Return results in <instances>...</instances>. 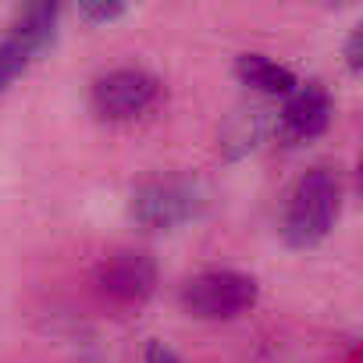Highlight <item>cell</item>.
I'll return each instance as SVG.
<instances>
[{
	"label": "cell",
	"mask_w": 363,
	"mask_h": 363,
	"mask_svg": "<svg viewBox=\"0 0 363 363\" xmlns=\"http://www.w3.org/2000/svg\"><path fill=\"white\" fill-rule=\"evenodd\" d=\"M342 174L331 164H317L299 174V182L289 193L285 218H281V235L292 250H313L320 246L331 228L342 218Z\"/></svg>",
	"instance_id": "1"
},
{
	"label": "cell",
	"mask_w": 363,
	"mask_h": 363,
	"mask_svg": "<svg viewBox=\"0 0 363 363\" xmlns=\"http://www.w3.org/2000/svg\"><path fill=\"white\" fill-rule=\"evenodd\" d=\"M211 203V189L193 174H164L150 178L132 189L128 196V218L139 228L150 232H167L178 225L196 221Z\"/></svg>",
	"instance_id": "2"
},
{
	"label": "cell",
	"mask_w": 363,
	"mask_h": 363,
	"mask_svg": "<svg viewBox=\"0 0 363 363\" xmlns=\"http://www.w3.org/2000/svg\"><path fill=\"white\" fill-rule=\"evenodd\" d=\"M178 299L186 306V313L200 320H235L257 306L260 285L253 274H242L232 267H211L182 285Z\"/></svg>",
	"instance_id": "3"
},
{
	"label": "cell",
	"mask_w": 363,
	"mask_h": 363,
	"mask_svg": "<svg viewBox=\"0 0 363 363\" xmlns=\"http://www.w3.org/2000/svg\"><path fill=\"white\" fill-rule=\"evenodd\" d=\"M164 100V82L146 68H114L89 89V107L107 125H128L153 114Z\"/></svg>",
	"instance_id": "4"
},
{
	"label": "cell",
	"mask_w": 363,
	"mask_h": 363,
	"mask_svg": "<svg viewBox=\"0 0 363 363\" xmlns=\"http://www.w3.org/2000/svg\"><path fill=\"white\" fill-rule=\"evenodd\" d=\"M93 289L114 310H139L157 292V264L150 253L118 250L96 264Z\"/></svg>",
	"instance_id": "5"
},
{
	"label": "cell",
	"mask_w": 363,
	"mask_h": 363,
	"mask_svg": "<svg viewBox=\"0 0 363 363\" xmlns=\"http://www.w3.org/2000/svg\"><path fill=\"white\" fill-rule=\"evenodd\" d=\"M331 114H335V104H331L328 86L324 82H299L285 96V107L278 114V139L285 146L310 143V139L328 132Z\"/></svg>",
	"instance_id": "6"
},
{
	"label": "cell",
	"mask_w": 363,
	"mask_h": 363,
	"mask_svg": "<svg viewBox=\"0 0 363 363\" xmlns=\"http://www.w3.org/2000/svg\"><path fill=\"white\" fill-rule=\"evenodd\" d=\"M57 22H61V8L50 4V0H40V4H26L15 11L11 29H8V43L18 47L29 61H36L40 54H47L57 43Z\"/></svg>",
	"instance_id": "7"
},
{
	"label": "cell",
	"mask_w": 363,
	"mask_h": 363,
	"mask_svg": "<svg viewBox=\"0 0 363 363\" xmlns=\"http://www.w3.org/2000/svg\"><path fill=\"white\" fill-rule=\"evenodd\" d=\"M235 75H239L242 86H250V89H257L264 96H289L299 86L292 68H285V65H278V61H271L264 54H239Z\"/></svg>",
	"instance_id": "8"
},
{
	"label": "cell",
	"mask_w": 363,
	"mask_h": 363,
	"mask_svg": "<svg viewBox=\"0 0 363 363\" xmlns=\"http://www.w3.org/2000/svg\"><path fill=\"white\" fill-rule=\"evenodd\" d=\"M264 132H267V111L264 107H242V111H235L225 121V128H221V157L225 160H239V157L253 153L260 146Z\"/></svg>",
	"instance_id": "9"
},
{
	"label": "cell",
	"mask_w": 363,
	"mask_h": 363,
	"mask_svg": "<svg viewBox=\"0 0 363 363\" xmlns=\"http://www.w3.org/2000/svg\"><path fill=\"white\" fill-rule=\"evenodd\" d=\"M29 65H33V61H29L18 47H11L8 40H0V93H4Z\"/></svg>",
	"instance_id": "10"
},
{
	"label": "cell",
	"mask_w": 363,
	"mask_h": 363,
	"mask_svg": "<svg viewBox=\"0 0 363 363\" xmlns=\"http://www.w3.org/2000/svg\"><path fill=\"white\" fill-rule=\"evenodd\" d=\"M128 8L121 4V0H82L79 4V15L93 26H107V22H118Z\"/></svg>",
	"instance_id": "11"
},
{
	"label": "cell",
	"mask_w": 363,
	"mask_h": 363,
	"mask_svg": "<svg viewBox=\"0 0 363 363\" xmlns=\"http://www.w3.org/2000/svg\"><path fill=\"white\" fill-rule=\"evenodd\" d=\"M345 65L352 75L363 72V26H352V33L345 40Z\"/></svg>",
	"instance_id": "12"
},
{
	"label": "cell",
	"mask_w": 363,
	"mask_h": 363,
	"mask_svg": "<svg viewBox=\"0 0 363 363\" xmlns=\"http://www.w3.org/2000/svg\"><path fill=\"white\" fill-rule=\"evenodd\" d=\"M143 363H186L174 349H167L164 342H150L146 352H143Z\"/></svg>",
	"instance_id": "13"
}]
</instances>
